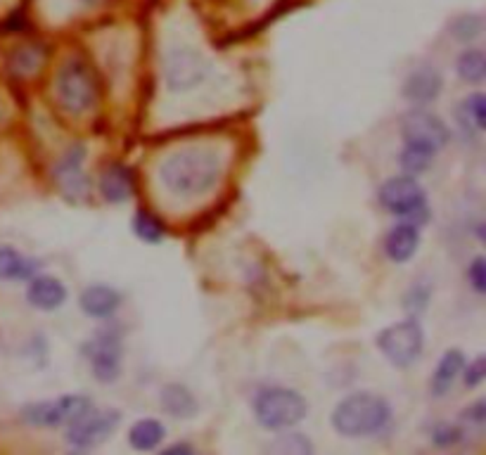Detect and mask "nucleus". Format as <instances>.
I'll use <instances>...</instances> for the list:
<instances>
[{
	"label": "nucleus",
	"instance_id": "20",
	"mask_svg": "<svg viewBox=\"0 0 486 455\" xmlns=\"http://www.w3.org/2000/svg\"><path fill=\"white\" fill-rule=\"evenodd\" d=\"M166 427L159 420H152V417H143L138 422L131 424L128 430V443H131L133 450H154L159 449V443L164 441Z\"/></svg>",
	"mask_w": 486,
	"mask_h": 455
},
{
	"label": "nucleus",
	"instance_id": "27",
	"mask_svg": "<svg viewBox=\"0 0 486 455\" xmlns=\"http://www.w3.org/2000/svg\"><path fill=\"white\" fill-rule=\"evenodd\" d=\"M463 439V432L449 422H439L432 427V443L439 449H451Z\"/></svg>",
	"mask_w": 486,
	"mask_h": 455
},
{
	"label": "nucleus",
	"instance_id": "6",
	"mask_svg": "<svg viewBox=\"0 0 486 455\" xmlns=\"http://www.w3.org/2000/svg\"><path fill=\"white\" fill-rule=\"evenodd\" d=\"M375 344L392 366L411 367L423 354L425 330L420 320L406 318V320H398L389 328L379 330Z\"/></svg>",
	"mask_w": 486,
	"mask_h": 455
},
{
	"label": "nucleus",
	"instance_id": "4",
	"mask_svg": "<svg viewBox=\"0 0 486 455\" xmlns=\"http://www.w3.org/2000/svg\"><path fill=\"white\" fill-rule=\"evenodd\" d=\"M378 200L385 211L411 221L416 226H425L430 221V204H427V195L416 181V176L401 173V176L387 178L385 183L379 185Z\"/></svg>",
	"mask_w": 486,
	"mask_h": 455
},
{
	"label": "nucleus",
	"instance_id": "25",
	"mask_svg": "<svg viewBox=\"0 0 486 455\" xmlns=\"http://www.w3.org/2000/svg\"><path fill=\"white\" fill-rule=\"evenodd\" d=\"M458 116L465 126L474 128V133H481L486 126V100L484 93H472L461 102Z\"/></svg>",
	"mask_w": 486,
	"mask_h": 455
},
{
	"label": "nucleus",
	"instance_id": "3",
	"mask_svg": "<svg viewBox=\"0 0 486 455\" xmlns=\"http://www.w3.org/2000/svg\"><path fill=\"white\" fill-rule=\"evenodd\" d=\"M254 415L261 427L271 432L290 430L306 417V398L287 386H266L254 396Z\"/></svg>",
	"mask_w": 486,
	"mask_h": 455
},
{
	"label": "nucleus",
	"instance_id": "8",
	"mask_svg": "<svg viewBox=\"0 0 486 455\" xmlns=\"http://www.w3.org/2000/svg\"><path fill=\"white\" fill-rule=\"evenodd\" d=\"M401 135H404V143L427 147L435 154H439L451 140V131L444 119H439L435 112L420 107L401 116Z\"/></svg>",
	"mask_w": 486,
	"mask_h": 455
},
{
	"label": "nucleus",
	"instance_id": "13",
	"mask_svg": "<svg viewBox=\"0 0 486 455\" xmlns=\"http://www.w3.org/2000/svg\"><path fill=\"white\" fill-rule=\"evenodd\" d=\"M26 302L38 311H57L67 302V287L52 275H32L26 284Z\"/></svg>",
	"mask_w": 486,
	"mask_h": 455
},
{
	"label": "nucleus",
	"instance_id": "2",
	"mask_svg": "<svg viewBox=\"0 0 486 455\" xmlns=\"http://www.w3.org/2000/svg\"><path fill=\"white\" fill-rule=\"evenodd\" d=\"M392 415L387 398L370 392H354L335 405L330 424L344 439H368L382 434L392 424Z\"/></svg>",
	"mask_w": 486,
	"mask_h": 455
},
{
	"label": "nucleus",
	"instance_id": "22",
	"mask_svg": "<svg viewBox=\"0 0 486 455\" xmlns=\"http://www.w3.org/2000/svg\"><path fill=\"white\" fill-rule=\"evenodd\" d=\"M131 226L133 233L138 235L143 242H147V245H159L166 237V228L162 223V218L152 214V211H147V209H138L136 211Z\"/></svg>",
	"mask_w": 486,
	"mask_h": 455
},
{
	"label": "nucleus",
	"instance_id": "31",
	"mask_svg": "<svg viewBox=\"0 0 486 455\" xmlns=\"http://www.w3.org/2000/svg\"><path fill=\"white\" fill-rule=\"evenodd\" d=\"M468 280L477 294L486 292V259L484 256H474L472 264L468 265Z\"/></svg>",
	"mask_w": 486,
	"mask_h": 455
},
{
	"label": "nucleus",
	"instance_id": "32",
	"mask_svg": "<svg viewBox=\"0 0 486 455\" xmlns=\"http://www.w3.org/2000/svg\"><path fill=\"white\" fill-rule=\"evenodd\" d=\"M463 417H465L468 422L484 424V420H486V404H484V401H477V404L470 405V408H465V411H463Z\"/></svg>",
	"mask_w": 486,
	"mask_h": 455
},
{
	"label": "nucleus",
	"instance_id": "12",
	"mask_svg": "<svg viewBox=\"0 0 486 455\" xmlns=\"http://www.w3.org/2000/svg\"><path fill=\"white\" fill-rule=\"evenodd\" d=\"M83 159H86V150L81 145H74L64 152L62 159L55 164V178L71 200H79L89 192V181L83 176Z\"/></svg>",
	"mask_w": 486,
	"mask_h": 455
},
{
	"label": "nucleus",
	"instance_id": "18",
	"mask_svg": "<svg viewBox=\"0 0 486 455\" xmlns=\"http://www.w3.org/2000/svg\"><path fill=\"white\" fill-rule=\"evenodd\" d=\"M463 367H465V356L461 348H449L446 354L439 358L435 373L430 379V392L435 398H442L453 389V385L461 377Z\"/></svg>",
	"mask_w": 486,
	"mask_h": 455
},
{
	"label": "nucleus",
	"instance_id": "7",
	"mask_svg": "<svg viewBox=\"0 0 486 455\" xmlns=\"http://www.w3.org/2000/svg\"><path fill=\"white\" fill-rule=\"evenodd\" d=\"M95 405L89 396L81 394H67L55 401H36L22 408V420L33 427H60V424H71L79 417H83Z\"/></svg>",
	"mask_w": 486,
	"mask_h": 455
},
{
	"label": "nucleus",
	"instance_id": "15",
	"mask_svg": "<svg viewBox=\"0 0 486 455\" xmlns=\"http://www.w3.org/2000/svg\"><path fill=\"white\" fill-rule=\"evenodd\" d=\"M79 306L89 318L95 320H107L121 306V294L109 284H90L81 292Z\"/></svg>",
	"mask_w": 486,
	"mask_h": 455
},
{
	"label": "nucleus",
	"instance_id": "1",
	"mask_svg": "<svg viewBox=\"0 0 486 455\" xmlns=\"http://www.w3.org/2000/svg\"><path fill=\"white\" fill-rule=\"evenodd\" d=\"M223 164L219 152L209 147H183L171 152L159 164L157 178L162 188L181 200H195L219 185Z\"/></svg>",
	"mask_w": 486,
	"mask_h": 455
},
{
	"label": "nucleus",
	"instance_id": "9",
	"mask_svg": "<svg viewBox=\"0 0 486 455\" xmlns=\"http://www.w3.org/2000/svg\"><path fill=\"white\" fill-rule=\"evenodd\" d=\"M83 356L90 363L95 379L100 385H112L121 375V356H124V347H121L119 335L114 332H100L93 339L83 344Z\"/></svg>",
	"mask_w": 486,
	"mask_h": 455
},
{
	"label": "nucleus",
	"instance_id": "11",
	"mask_svg": "<svg viewBox=\"0 0 486 455\" xmlns=\"http://www.w3.org/2000/svg\"><path fill=\"white\" fill-rule=\"evenodd\" d=\"M207 62L192 51H173L164 60V76L171 90H190L202 83Z\"/></svg>",
	"mask_w": 486,
	"mask_h": 455
},
{
	"label": "nucleus",
	"instance_id": "10",
	"mask_svg": "<svg viewBox=\"0 0 486 455\" xmlns=\"http://www.w3.org/2000/svg\"><path fill=\"white\" fill-rule=\"evenodd\" d=\"M119 411H89L67 427V441L79 450L98 449L119 427Z\"/></svg>",
	"mask_w": 486,
	"mask_h": 455
},
{
	"label": "nucleus",
	"instance_id": "17",
	"mask_svg": "<svg viewBox=\"0 0 486 455\" xmlns=\"http://www.w3.org/2000/svg\"><path fill=\"white\" fill-rule=\"evenodd\" d=\"M100 195L112 204H124L136 195V176L131 166L109 164L100 176Z\"/></svg>",
	"mask_w": 486,
	"mask_h": 455
},
{
	"label": "nucleus",
	"instance_id": "24",
	"mask_svg": "<svg viewBox=\"0 0 486 455\" xmlns=\"http://www.w3.org/2000/svg\"><path fill=\"white\" fill-rule=\"evenodd\" d=\"M432 159H435V152L427 150V147L411 145V143H404V150L398 154V166L408 176H420L425 171L430 169Z\"/></svg>",
	"mask_w": 486,
	"mask_h": 455
},
{
	"label": "nucleus",
	"instance_id": "26",
	"mask_svg": "<svg viewBox=\"0 0 486 455\" xmlns=\"http://www.w3.org/2000/svg\"><path fill=\"white\" fill-rule=\"evenodd\" d=\"M481 17L480 14H463L453 22L451 26V32H453L455 41H463V43H468V41H474V38L481 33Z\"/></svg>",
	"mask_w": 486,
	"mask_h": 455
},
{
	"label": "nucleus",
	"instance_id": "5",
	"mask_svg": "<svg viewBox=\"0 0 486 455\" xmlns=\"http://www.w3.org/2000/svg\"><path fill=\"white\" fill-rule=\"evenodd\" d=\"M57 98L62 107L71 114H86L98 102V81L93 70L81 57L64 60L62 70L57 74Z\"/></svg>",
	"mask_w": 486,
	"mask_h": 455
},
{
	"label": "nucleus",
	"instance_id": "21",
	"mask_svg": "<svg viewBox=\"0 0 486 455\" xmlns=\"http://www.w3.org/2000/svg\"><path fill=\"white\" fill-rule=\"evenodd\" d=\"M36 268L38 264L22 256L17 249L0 246V280H29L36 275Z\"/></svg>",
	"mask_w": 486,
	"mask_h": 455
},
{
	"label": "nucleus",
	"instance_id": "16",
	"mask_svg": "<svg viewBox=\"0 0 486 455\" xmlns=\"http://www.w3.org/2000/svg\"><path fill=\"white\" fill-rule=\"evenodd\" d=\"M420 249V226L411 221H401L387 233L385 254L394 264H406Z\"/></svg>",
	"mask_w": 486,
	"mask_h": 455
},
{
	"label": "nucleus",
	"instance_id": "29",
	"mask_svg": "<svg viewBox=\"0 0 486 455\" xmlns=\"http://www.w3.org/2000/svg\"><path fill=\"white\" fill-rule=\"evenodd\" d=\"M273 449L280 453H311V441L302 434H285L273 443Z\"/></svg>",
	"mask_w": 486,
	"mask_h": 455
},
{
	"label": "nucleus",
	"instance_id": "30",
	"mask_svg": "<svg viewBox=\"0 0 486 455\" xmlns=\"http://www.w3.org/2000/svg\"><path fill=\"white\" fill-rule=\"evenodd\" d=\"M430 290L425 287V284H416V287H411V290L406 292L404 297V306L408 311H413V313H420V311L427 309V303H430Z\"/></svg>",
	"mask_w": 486,
	"mask_h": 455
},
{
	"label": "nucleus",
	"instance_id": "33",
	"mask_svg": "<svg viewBox=\"0 0 486 455\" xmlns=\"http://www.w3.org/2000/svg\"><path fill=\"white\" fill-rule=\"evenodd\" d=\"M162 453H166V455H190V453H195V449H192L190 443L178 441V443H173V446H166V449L162 450Z\"/></svg>",
	"mask_w": 486,
	"mask_h": 455
},
{
	"label": "nucleus",
	"instance_id": "23",
	"mask_svg": "<svg viewBox=\"0 0 486 455\" xmlns=\"http://www.w3.org/2000/svg\"><path fill=\"white\" fill-rule=\"evenodd\" d=\"M455 71L461 76V81L465 83H474L480 86L486 79V57L484 52L472 48V51H463L458 62H455Z\"/></svg>",
	"mask_w": 486,
	"mask_h": 455
},
{
	"label": "nucleus",
	"instance_id": "19",
	"mask_svg": "<svg viewBox=\"0 0 486 455\" xmlns=\"http://www.w3.org/2000/svg\"><path fill=\"white\" fill-rule=\"evenodd\" d=\"M159 405L171 417H195L200 411L197 398L183 385H166L159 396Z\"/></svg>",
	"mask_w": 486,
	"mask_h": 455
},
{
	"label": "nucleus",
	"instance_id": "28",
	"mask_svg": "<svg viewBox=\"0 0 486 455\" xmlns=\"http://www.w3.org/2000/svg\"><path fill=\"white\" fill-rule=\"evenodd\" d=\"M461 375H463V385L468 386V389H477L486 377V356H477L472 363H465Z\"/></svg>",
	"mask_w": 486,
	"mask_h": 455
},
{
	"label": "nucleus",
	"instance_id": "14",
	"mask_svg": "<svg viewBox=\"0 0 486 455\" xmlns=\"http://www.w3.org/2000/svg\"><path fill=\"white\" fill-rule=\"evenodd\" d=\"M444 88L442 74L435 70V67H420V70L411 71L408 79L404 81V93L406 100L416 102V105H427V102H435Z\"/></svg>",
	"mask_w": 486,
	"mask_h": 455
}]
</instances>
